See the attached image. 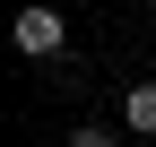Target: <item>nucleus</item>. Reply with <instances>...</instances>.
I'll return each mask as SVG.
<instances>
[{
  "label": "nucleus",
  "instance_id": "7ed1b4c3",
  "mask_svg": "<svg viewBox=\"0 0 156 147\" xmlns=\"http://www.w3.org/2000/svg\"><path fill=\"white\" fill-rule=\"evenodd\" d=\"M69 147H122V138H113L104 121H87V130H69Z\"/></svg>",
  "mask_w": 156,
  "mask_h": 147
},
{
  "label": "nucleus",
  "instance_id": "f03ea898",
  "mask_svg": "<svg viewBox=\"0 0 156 147\" xmlns=\"http://www.w3.org/2000/svg\"><path fill=\"white\" fill-rule=\"evenodd\" d=\"M122 130L156 138V78H147V87H130V104H122Z\"/></svg>",
  "mask_w": 156,
  "mask_h": 147
},
{
  "label": "nucleus",
  "instance_id": "f257e3e1",
  "mask_svg": "<svg viewBox=\"0 0 156 147\" xmlns=\"http://www.w3.org/2000/svg\"><path fill=\"white\" fill-rule=\"evenodd\" d=\"M9 43L26 52V61H61L69 26H61V9H44V0H35V9H17V17H9Z\"/></svg>",
  "mask_w": 156,
  "mask_h": 147
}]
</instances>
